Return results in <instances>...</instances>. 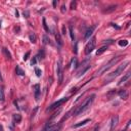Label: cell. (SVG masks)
I'll return each mask as SVG.
<instances>
[{"mask_svg": "<svg viewBox=\"0 0 131 131\" xmlns=\"http://www.w3.org/2000/svg\"><path fill=\"white\" fill-rule=\"evenodd\" d=\"M55 39H56V41H57L58 45H60V46L63 45V39H61V37H60V32H55Z\"/></svg>", "mask_w": 131, "mask_h": 131, "instance_id": "15", "label": "cell"}, {"mask_svg": "<svg viewBox=\"0 0 131 131\" xmlns=\"http://www.w3.org/2000/svg\"><path fill=\"white\" fill-rule=\"evenodd\" d=\"M116 8H117V5H112V6H110V7H108L106 9L103 10V12H105V13H110V12L114 11V10H116Z\"/></svg>", "mask_w": 131, "mask_h": 131, "instance_id": "17", "label": "cell"}, {"mask_svg": "<svg viewBox=\"0 0 131 131\" xmlns=\"http://www.w3.org/2000/svg\"><path fill=\"white\" fill-rule=\"evenodd\" d=\"M15 15L19 16V11H18V10H15Z\"/></svg>", "mask_w": 131, "mask_h": 131, "instance_id": "36", "label": "cell"}, {"mask_svg": "<svg viewBox=\"0 0 131 131\" xmlns=\"http://www.w3.org/2000/svg\"><path fill=\"white\" fill-rule=\"evenodd\" d=\"M43 28H44V30L46 31V32H49V28H48V26H47V24H46V20H45V19H43Z\"/></svg>", "mask_w": 131, "mask_h": 131, "instance_id": "23", "label": "cell"}, {"mask_svg": "<svg viewBox=\"0 0 131 131\" xmlns=\"http://www.w3.org/2000/svg\"><path fill=\"white\" fill-rule=\"evenodd\" d=\"M94 97H95V94H92V95H90L89 97H87L85 99V101L82 103V105H80L77 108V110L74 112V116H79L80 114H82V113H84L86 110H88L89 108L91 106V105H92V102H93V101H94Z\"/></svg>", "mask_w": 131, "mask_h": 131, "instance_id": "1", "label": "cell"}, {"mask_svg": "<svg viewBox=\"0 0 131 131\" xmlns=\"http://www.w3.org/2000/svg\"><path fill=\"white\" fill-rule=\"evenodd\" d=\"M33 88L35 89V97L38 101V99H39V95H40V85L39 84H36V85L33 86Z\"/></svg>", "mask_w": 131, "mask_h": 131, "instance_id": "12", "label": "cell"}, {"mask_svg": "<svg viewBox=\"0 0 131 131\" xmlns=\"http://www.w3.org/2000/svg\"><path fill=\"white\" fill-rule=\"evenodd\" d=\"M2 52L4 53V55H5V57L7 58V60H11V54H10V52L7 50V48H2Z\"/></svg>", "mask_w": 131, "mask_h": 131, "instance_id": "16", "label": "cell"}, {"mask_svg": "<svg viewBox=\"0 0 131 131\" xmlns=\"http://www.w3.org/2000/svg\"><path fill=\"white\" fill-rule=\"evenodd\" d=\"M63 32H64L63 34H66V27H65V26L63 27Z\"/></svg>", "mask_w": 131, "mask_h": 131, "instance_id": "35", "label": "cell"}, {"mask_svg": "<svg viewBox=\"0 0 131 131\" xmlns=\"http://www.w3.org/2000/svg\"><path fill=\"white\" fill-rule=\"evenodd\" d=\"M111 25H112L113 27H115V28H116V29H120V27H118V26H116V25H115V24H111Z\"/></svg>", "mask_w": 131, "mask_h": 131, "instance_id": "34", "label": "cell"}, {"mask_svg": "<svg viewBox=\"0 0 131 131\" xmlns=\"http://www.w3.org/2000/svg\"><path fill=\"white\" fill-rule=\"evenodd\" d=\"M70 35H71V38H72V40H75V35H74V32H73V28L72 27H70Z\"/></svg>", "mask_w": 131, "mask_h": 131, "instance_id": "25", "label": "cell"}, {"mask_svg": "<svg viewBox=\"0 0 131 131\" xmlns=\"http://www.w3.org/2000/svg\"><path fill=\"white\" fill-rule=\"evenodd\" d=\"M24 15H26V18H29V12L25 11V12H24Z\"/></svg>", "mask_w": 131, "mask_h": 131, "instance_id": "32", "label": "cell"}, {"mask_svg": "<svg viewBox=\"0 0 131 131\" xmlns=\"http://www.w3.org/2000/svg\"><path fill=\"white\" fill-rule=\"evenodd\" d=\"M0 131H3V128H2V126H0Z\"/></svg>", "mask_w": 131, "mask_h": 131, "instance_id": "38", "label": "cell"}, {"mask_svg": "<svg viewBox=\"0 0 131 131\" xmlns=\"http://www.w3.org/2000/svg\"><path fill=\"white\" fill-rule=\"evenodd\" d=\"M38 55H41V60H42V58H44V56H45L44 50H43V49H42V50H40V51H39V53H38Z\"/></svg>", "mask_w": 131, "mask_h": 131, "instance_id": "27", "label": "cell"}, {"mask_svg": "<svg viewBox=\"0 0 131 131\" xmlns=\"http://www.w3.org/2000/svg\"><path fill=\"white\" fill-rule=\"evenodd\" d=\"M106 49H108V45H106V46H102L101 48H99V49L96 51V55H101V54H102Z\"/></svg>", "mask_w": 131, "mask_h": 131, "instance_id": "18", "label": "cell"}, {"mask_svg": "<svg viewBox=\"0 0 131 131\" xmlns=\"http://www.w3.org/2000/svg\"><path fill=\"white\" fill-rule=\"evenodd\" d=\"M0 101L3 102L4 101V92H3V87H0Z\"/></svg>", "mask_w": 131, "mask_h": 131, "instance_id": "22", "label": "cell"}, {"mask_svg": "<svg viewBox=\"0 0 131 131\" xmlns=\"http://www.w3.org/2000/svg\"><path fill=\"white\" fill-rule=\"evenodd\" d=\"M130 63L129 61H126L125 64H123V65H121V66H119L118 68L116 69L114 72H112V73H110V74H108V76L106 77V79H105V83L106 84H108V83H110L111 81H113L114 79H115L116 77H118V76L120 75V74H122L123 73V71L125 70V69L127 68V66H128Z\"/></svg>", "mask_w": 131, "mask_h": 131, "instance_id": "2", "label": "cell"}, {"mask_svg": "<svg viewBox=\"0 0 131 131\" xmlns=\"http://www.w3.org/2000/svg\"><path fill=\"white\" fill-rule=\"evenodd\" d=\"M130 76H131V73H130V72H128V73H126V74L124 75L121 79H120V81L118 82V85H121V84H123V83H125V82H126V81H127V80H128V79L130 78Z\"/></svg>", "mask_w": 131, "mask_h": 131, "instance_id": "9", "label": "cell"}, {"mask_svg": "<svg viewBox=\"0 0 131 131\" xmlns=\"http://www.w3.org/2000/svg\"><path fill=\"white\" fill-rule=\"evenodd\" d=\"M15 72H16V74L20 75V76H24L25 75V72H24L22 69H20L19 66H16V68H15Z\"/></svg>", "mask_w": 131, "mask_h": 131, "instance_id": "21", "label": "cell"}, {"mask_svg": "<svg viewBox=\"0 0 131 131\" xmlns=\"http://www.w3.org/2000/svg\"><path fill=\"white\" fill-rule=\"evenodd\" d=\"M68 99H69V97H64V98H61V99H60V101H57L56 102H54V103H52L49 108L47 109V112H49V111H52V110H55V109H57L58 106H60L61 105H64V103L66 102V101H68Z\"/></svg>", "mask_w": 131, "mask_h": 131, "instance_id": "6", "label": "cell"}, {"mask_svg": "<svg viewBox=\"0 0 131 131\" xmlns=\"http://www.w3.org/2000/svg\"><path fill=\"white\" fill-rule=\"evenodd\" d=\"M95 29V27H91V28H89L87 31H86V33H85V35H84V39L85 40H87L90 38V36L92 35V33H93V31Z\"/></svg>", "mask_w": 131, "mask_h": 131, "instance_id": "10", "label": "cell"}, {"mask_svg": "<svg viewBox=\"0 0 131 131\" xmlns=\"http://www.w3.org/2000/svg\"><path fill=\"white\" fill-rule=\"evenodd\" d=\"M36 61H37V60H36V57H34L33 60H32V61H31V65H32V66H33V65H35V64H36Z\"/></svg>", "mask_w": 131, "mask_h": 131, "instance_id": "29", "label": "cell"}, {"mask_svg": "<svg viewBox=\"0 0 131 131\" xmlns=\"http://www.w3.org/2000/svg\"><path fill=\"white\" fill-rule=\"evenodd\" d=\"M118 123H119V116L118 115H115L112 118V121H111V130H113L115 127L118 125Z\"/></svg>", "mask_w": 131, "mask_h": 131, "instance_id": "8", "label": "cell"}, {"mask_svg": "<svg viewBox=\"0 0 131 131\" xmlns=\"http://www.w3.org/2000/svg\"><path fill=\"white\" fill-rule=\"evenodd\" d=\"M89 69H90V64H88L87 61H85V63L83 64V66H82V68L77 72V75H76V77L77 78H80L81 76H83L86 72H87Z\"/></svg>", "mask_w": 131, "mask_h": 131, "instance_id": "7", "label": "cell"}, {"mask_svg": "<svg viewBox=\"0 0 131 131\" xmlns=\"http://www.w3.org/2000/svg\"><path fill=\"white\" fill-rule=\"evenodd\" d=\"M121 58H122L121 55H118V56L113 57L108 64H106L105 66H103V67H101L97 72H96V75H101V74H103V73H106V72L108 71V70H110V69H111L113 66H115L117 63H118V61L121 60Z\"/></svg>", "mask_w": 131, "mask_h": 131, "instance_id": "3", "label": "cell"}, {"mask_svg": "<svg viewBox=\"0 0 131 131\" xmlns=\"http://www.w3.org/2000/svg\"><path fill=\"white\" fill-rule=\"evenodd\" d=\"M119 45L121 46V47H126L127 45H128V41H127L126 39H123V40H120L119 41Z\"/></svg>", "mask_w": 131, "mask_h": 131, "instance_id": "19", "label": "cell"}, {"mask_svg": "<svg viewBox=\"0 0 131 131\" xmlns=\"http://www.w3.org/2000/svg\"><path fill=\"white\" fill-rule=\"evenodd\" d=\"M66 9H67V8H66V6H65V5L61 6V12H63V13L66 12Z\"/></svg>", "mask_w": 131, "mask_h": 131, "instance_id": "30", "label": "cell"}, {"mask_svg": "<svg viewBox=\"0 0 131 131\" xmlns=\"http://www.w3.org/2000/svg\"><path fill=\"white\" fill-rule=\"evenodd\" d=\"M56 4H57V1L56 0H54L53 1V7H56Z\"/></svg>", "mask_w": 131, "mask_h": 131, "instance_id": "33", "label": "cell"}, {"mask_svg": "<svg viewBox=\"0 0 131 131\" xmlns=\"http://www.w3.org/2000/svg\"><path fill=\"white\" fill-rule=\"evenodd\" d=\"M81 131H85V130H81Z\"/></svg>", "mask_w": 131, "mask_h": 131, "instance_id": "39", "label": "cell"}, {"mask_svg": "<svg viewBox=\"0 0 131 131\" xmlns=\"http://www.w3.org/2000/svg\"><path fill=\"white\" fill-rule=\"evenodd\" d=\"M56 74H57L58 82H60V84H61L63 83V79H64V70H63V64H61V58H60L58 61H57Z\"/></svg>", "mask_w": 131, "mask_h": 131, "instance_id": "5", "label": "cell"}, {"mask_svg": "<svg viewBox=\"0 0 131 131\" xmlns=\"http://www.w3.org/2000/svg\"><path fill=\"white\" fill-rule=\"evenodd\" d=\"M30 54H31V52H30V51H28V52H27L26 54H25V55H24V57H23V60H28V58H29V56H30Z\"/></svg>", "mask_w": 131, "mask_h": 131, "instance_id": "26", "label": "cell"}, {"mask_svg": "<svg viewBox=\"0 0 131 131\" xmlns=\"http://www.w3.org/2000/svg\"><path fill=\"white\" fill-rule=\"evenodd\" d=\"M0 80L2 81V76H1V73H0Z\"/></svg>", "mask_w": 131, "mask_h": 131, "instance_id": "37", "label": "cell"}, {"mask_svg": "<svg viewBox=\"0 0 131 131\" xmlns=\"http://www.w3.org/2000/svg\"><path fill=\"white\" fill-rule=\"evenodd\" d=\"M99 130V125H96L95 127H94V129H93V131H98Z\"/></svg>", "mask_w": 131, "mask_h": 131, "instance_id": "31", "label": "cell"}, {"mask_svg": "<svg viewBox=\"0 0 131 131\" xmlns=\"http://www.w3.org/2000/svg\"><path fill=\"white\" fill-rule=\"evenodd\" d=\"M35 73L37 75V77H41V75H42V71H41L39 68H35Z\"/></svg>", "mask_w": 131, "mask_h": 131, "instance_id": "24", "label": "cell"}, {"mask_svg": "<svg viewBox=\"0 0 131 131\" xmlns=\"http://www.w3.org/2000/svg\"><path fill=\"white\" fill-rule=\"evenodd\" d=\"M75 8H76V2L72 1L71 2V9H75Z\"/></svg>", "mask_w": 131, "mask_h": 131, "instance_id": "28", "label": "cell"}, {"mask_svg": "<svg viewBox=\"0 0 131 131\" xmlns=\"http://www.w3.org/2000/svg\"><path fill=\"white\" fill-rule=\"evenodd\" d=\"M95 45H96V38L93 37V38H91L90 41H88L87 44H86V46H85V54H90L92 51L94 50V48H95Z\"/></svg>", "mask_w": 131, "mask_h": 131, "instance_id": "4", "label": "cell"}, {"mask_svg": "<svg viewBox=\"0 0 131 131\" xmlns=\"http://www.w3.org/2000/svg\"><path fill=\"white\" fill-rule=\"evenodd\" d=\"M29 39H30V41H31L32 43H36L37 37H36L35 34H30V35H29Z\"/></svg>", "mask_w": 131, "mask_h": 131, "instance_id": "20", "label": "cell"}, {"mask_svg": "<svg viewBox=\"0 0 131 131\" xmlns=\"http://www.w3.org/2000/svg\"><path fill=\"white\" fill-rule=\"evenodd\" d=\"M119 96L123 99H127L128 98V92L126 90H120L119 91Z\"/></svg>", "mask_w": 131, "mask_h": 131, "instance_id": "14", "label": "cell"}, {"mask_svg": "<svg viewBox=\"0 0 131 131\" xmlns=\"http://www.w3.org/2000/svg\"><path fill=\"white\" fill-rule=\"evenodd\" d=\"M89 122H90V119H86V120H84V121H82V122H79V123H77V124H75V125L73 126V128H78V127L84 126L85 124H87V123H89Z\"/></svg>", "mask_w": 131, "mask_h": 131, "instance_id": "13", "label": "cell"}, {"mask_svg": "<svg viewBox=\"0 0 131 131\" xmlns=\"http://www.w3.org/2000/svg\"><path fill=\"white\" fill-rule=\"evenodd\" d=\"M12 121H13V124H16V123H20L22 121V116L20 114H15L12 116Z\"/></svg>", "mask_w": 131, "mask_h": 131, "instance_id": "11", "label": "cell"}]
</instances>
